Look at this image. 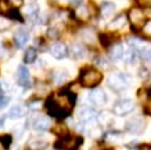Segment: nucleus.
<instances>
[{
	"mask_svg": "<svg viewBox=\"0 0 151 150\" xmlns=\"http://www.w3.org/2000/svg\"><path fill=\"white\" fill-rule=\"evenodd\" d=\"M9 101H10V97H7V96L3 95V93H0V109L6 107V106L9 104Z\"/></svg>",
	"mask_w": 151,
	"mask_h": 150,
	"instance_id": "28",
	"label": "nucleus"
},
{
	"mask_svg": "<svg viewBox=\"0 0 151 150\" xmlns=\"http://www.w3.org/2000/svg\"><path fill=\"white\" fill-rule=\"evenodd\" d=\"M4 118L6 117H3V115L0 117V127H3V124H4Z\"/></svg>",
	"mask_w": 151,
	"mask_h": 150,
	"instance_id": "35",
	"label": "nucleus"
},
{
	"mask_svg": "<svg viewBox=\"0 0 151 150\" xmlns=\"http://www.w3.org/2000/svg\"><path fill=\"white\" fill-rule=\"evenodd\" d=\"M28 150H43L47 147V141L42 138H32L27 145Z\"/></svg>",
	"mask_w": 151,
	"mask_h": 150,
	"instance_id": "13",
	"label": "nucleus"
},
{
	"mask_svg": "<svg viewBox=\"0 0 151 150\" xmlns=\"http://www.w3.org/2000/svg\"><path fill=\"white\" fill-rule=\"evenodd\" d=\"M69 54L72 56L73 59H83L85 56H86V49H85V46L83 45H79V43H75L69 47Z\"/></svg>",
	"mask_w": 151,
	"mask_h": 150,
	"instance_id": "15",
	"label": "nucleus"
},
{
	"mask_svg": "<svg viewBox=\"0 0 151 150\" xmlns=\"http://www.w3.org/2000/svg\"><path fill=\"white\" fill-rule=\"evenodd\" d=\"M13 9H15V7L11 6L10 0H0V14H1V15H6V17H7V15L11 13Z\"/></svg>",
	"mask_w": 151,
	"mask_h": 150,
	"instance_id": "22",
	"label": "nucleus"
},
{
	"mask_svg": "<svg viewBox=\"0 0 151 150\" xmlns=\"http://www.w3.org/2000/svg\"><path fill=\"white\" fill-rule=\"evenodd\" d=\"M50 54L57 60H63L68 56V47L64 43H54L50 47Z\"/></svg>",
	"mask_w": 151,
	"mask_h": 150,
	"instance_id": "11",
	"label": "nucleus"
},
{
	"mask_svg": "<svg viewBox=\"0 0 151 150\" xmlns=\"http://www.w3.org/2000/svg\"><path fill=\"white\" fill-rule=\"evenodd\" d=\"M126 24V17L125 15H119L115 20H112L110 24H108V28L110 29H121Z\"/></svg>",
	"mask_w": 151,
	"mask_h": 150,
	"instance_id": "21",
	"label": "nucleus"
},
{
	"mask_svg": "<svg viewBox=\"0 0 151 150\" xmlns=\"http://www.w3.org/2000/svg\"><path fill=\"white\" fill-rule=\"evenodd\" d=\"M50 128V120L47 117H39L33 121V129L37 132H46Z\"/></svg>",
	"mask_w": 151,
	"mask_h": 150,
	"instance_id": "14",
	"label": "nucleus"
},
{
	"mask_svg": "<svg viewBox=\"0 0 151 150\" xmlns=\"http://www.w3.org/2000/svg\"><path fill=\"white\" fill-rule=\"evenodd\" d=\"M124 46L121 43H116V45L112 46V49L110 50V56L112 60H121L124 57Z\"/></svg>",
	"mask_w": 151,
	"mask_h": 150,
	"instance_id": "18",
	"label": "nucleus"
},
{
	"mask_svg": "<svg viewBox=\"0 0 151 150\" xmlns=\"http://www.w3.org/2000/svg\"><path fill=\"white\" fill-rule=\"evenodd\" d=\"M69 1H71V3H79L81 0H69Z\"/></svg>",
	"mask_w": 151,
	"mask_h": 150,
	"instance_id": "36",
	"label": "nucleus"
},
{
	"mask_svg": "<svg viewBox=\"0 0 151 150\" xmlns=\"http://www.w3.org/2000/svg\"><path fill=\"white\" fill-rule=\"evenodd\" d=\"M3 53V46H1V43H0V54Z\"/></svg>",
	"mask_w": 151,
	"mask_h": 150,
	"instance_id": "37",
	"label": "nucleus"
},
{
	"mask_svg": "<svg viewBox=\"0 0 151 150\" xmlns=\"http://www.w3.org/2000/svg\"><path fill=\"white\" fill-rule=\"evenodd\" d=\"M13 25L11 20L7 18V17H0V32H4L7 29H10Z\"/></svg>",
	"mask_w": 151,
	"mask_h": 150,
	"instance_id": "25",
	"label": "nucleus"
},
{
	"mask_svg": "<svg viewBox=\"0 0 151 150\" xmlns=\"http://www.w3.org/2000/svg\"><path fill=\"white\" fill-rule=\"evenodd\" d=\"M133 110H134V103H133L130 99H124V100H118L116 103L114 104V114L116 115H126V114L132 113Z\"/></svg>",
	"mask_w": 151,
	"mask_h": 150,
	"instance_id": "6",
	"label": "nucleus"
},
{
	"mask_svg": "<svg viewBox=\"0 0 151 150\" xmlns=\"http://www.w3.org/2000/svg\"><path fill=\"white\" fill-rule=\"evenodd\" d=\"M101 79H103V75H101V72L97 71L96 68H85L82 72H81V78H79L82 86H85V88L97 86L101 82Z\"/></svg>",
	"mask_w": 151,
	"mask_h": 150,
	"instance_id": "2",
	"label": "nucleus"
},
{
	"mask_svg": "<svg viewBox=\"0 0 151 150\" xmlns=\"http://www.w3.org/2000/svg\"><path fill=\"white\" fill-rule=\"evenodd\" d=\"M89 100H90V103L94 106H103L107 103V95H105V92L103 89H93L90 93H89Z\"/></svg>",
	"mask_w": 151,
	"mask_h": 150,
	"instance_id": "10",
	"label": "nucleus"
},
{
	"mask_svg": "<svg viewBox=\"0 0 151 150\" xmlns=\"http://www.w3.org/2000/svg\"><path fill=\"white\" fill-rule=\"evenodd\" d=\"M78 117L83 124H90V122H93L94 118L97 117V113H96V110L92 109V107L83 106V107H81V110H79Z\"/></svg>",
	"mask_w": 151,
	"mask_h": 150,
	"instance_id": "9",
	"label": "nucleus"
},
{
	"mask_svg": "<svg viewBox=\"0 0 151 150\" xmlns=\"http://www.w3.org/2000/svg\"><path fill=\"white\" fill-rule=\"evenodd\" d=\"M76 15H78L79 20H87L90 17V11H89L86 6H79L76 9Z\"/></svg>",
	"mask_w": 151,
	"mask_h": 150,
	"instance_id": "24",
	"label": "nucleus"
},
{
	"mask_svg": "<svg viewBox=\"0 0 151 150\" xmlns=\"http://www.w3.org/2000/svg\"><path fill=\"white\" fill-rule=\"evenodd\" d=\"M108 86L114 91H124L130 83V77L124 72H114L108 77Z\"/></svg>",
	"mask_w": 151,
	"mask_h": 150,
	"instance_id": "3",
	"label": "nucleus"
},
{
	"mask_svg": "<svg viewBox=\"0 0 151 150\" xmlns=\"http://www.w3.org/2000/svg\"><path fill=\"white\" fill-rule=\"evenodd\" d=\"M37 57V51L35 47H29V49L24 53V63L25 64H32Z\"/></svg>",
	"mask_w": 151,
	"mask_h": 150,
	"instance_id": "20",
	"label": "nucleus"
},
{
	"mask_svg": "<svg viewBox=\"0 0 151 150\" xmlns=\"http://www.w3.org/2000/svg\"><path fill=\"white\" fill-rule=\"evenodd\" d=\"M10 3H11V6H13V7L18 9V7H21V6H22L24 0H10Z\"/></svg>",
	"mask_w": 151,
	"mask_h": 150,
	"instance_id": "30",
	"label": "nucleus"
},
{
	"mask_svg": "<svg viewBox=\"0 0 151 150\" xmlns=\"http://www.w3.org/2000/svg\"><path fill=\"white\" fill-rule=\"evenodd\" d=\"M144 111H146L147 114H150V115H151V97L148 99V101L146 103V106H144Z\"/></svg>",
	"mask_w": 151,
	"mask_h": 150,
	"instance_id": "32",
	"label": "nucleus"
},
{
	"mask_svg": "<svg viewBox=\"0 0 151 150\" xmlns=\"http://www.w3.org/2000/svg\"><path fill=\"white\" fill-rule=\"evenodd\" d=\"M28 41H29V33L27 31L18 29V31L14 33V43H15V46L18 49H22L24 46L28 43Z\"/></svg>",
	"mask_w": 151,
	"mask_h": 150,
	"instance_id": "12",
	"label": "nucleus"
},
{
	"mask_svg": "<svg viewBox=\"0 0 151 150\" xmlns=\"http://www.w3.org/2000/svg\"><path fill=\"white\" fill-rule=\"evenodd\" d=\"M146 128V121L142 117H133L126 122V129L130 133H142Z\"/></svg>",
	"mask_w": 151,
	"mask_h": 150,
	"instance_id": "7",
	"label": "nucleus"
},
{
	"mask_svg": "<svg viewBox=\"0 0 151 150\" xmlns=\"http://www.w3.org/2000/svg\"><path fill=\"white\" fill-rule=\"evenodd\" d=\"M128 20H129V22H130L133 29L142 28L143 25L146 24V15L143 13V10L139 9V7H133V9L129 10Z\"/></svg>",
	"mask_w": 151,
	"mask_h": 150,
	"instance_id": "4",
	"label": "nucleus"
},
{
	"mask_svg": "<svg viewBox=\"0 0 151 150\" xmlns=\"http://www.w3.org/2000/svg\"><path fill=\"white\" fill-rule=\"evenodd\" d=\"M49 36H50V38H57V36H58V32H57V29H55V28L49 29Z\"/></svg>",
	"mask_w": 151,
	"mask_h": 150,
	"instance_id": "33",
	"label": "nucleus"
},
{
	"mask_svg": "<svg viewBox=\"0 0 151 150\" xmlns=\"http://www.w3.org/2000/svg\"><path fill=\"white\" fill-rule=\"evenodd\" d=\"M140 150H151V147H150V146H147V145H144V146H142V147H140Z\"/></svg>",
	"mask_w": 151,
	"mask_h": 150,
	"instance_id": "34",
	"label": "nucleus"
},
{
	"mask_svg": "<svg viewBox=\"0 0 151 150\" xmlns=\"http://www.w3.org/2000/svg\"><path fill=\"white\" fill-rule=\"evenodd\" d=\"M0 143H1L3 147L7 149V147L11 145V136H10V135H3V136H0Z\"/></svg>",
	"mask_w": 151,
	"mask_h": 150,
	"instance_id": "26",
	"label": "nucleus"
},
{
	"mask_svg": "<svg viewBox=\"0 0 151 150\" xmlns=\"http://www.w3.org/2000/svg\"><path fill=\"white\" fill-rule=\"evenodd\" d=\"M17 82H18L19 86L22 88H31V75H29V71L25 65H19L18 70H17Z\"/></svg>",
	"mask_w": 151,
	"mask_h": 150,
	"instance_id": "8",
	"label": "nucleus"
},
{
	"mask_svg": "<svg viewBox=\"0 0 151 150\" xmlns=\"http://www.w3.org/2000/svg\"><path fill=\"white\" fill-rule=\"evenodd\" d=\"M139 7H146V9H151V0H136Z\"/></svg>",
	"mask_w": 151,
	"mask_h": 150,
	"instance_id": "29",
	"label": "nucleus"
},
{
	"mask_svg": "<svg viewBox=\"0 0 151 150\" xmlns=\"http://www.w3.org/2000/svg\"><path fill=\"white\" fill-rule=\"evenodd\" d=\"M75 103V96L71 92H61L46 101V109L50 115L55 118H64L69 114Z\"/></svg>",
	"mask_w": 151,
	"mask_h": 150,
	"instance_id": "1",
	"label": "nucleus"
},
{
	"mask_svg": "<svg viewBox=\"0 0 151 150\" xmlns=\"http://www.w3.org/2000/svg\"><path fill=\"white\" fill-rule=\"evenodd\" d=\"M27 114V109L24 107V106H13L11 109H10L9 111V117L10 118H14V120H17V118H22L24 115Z\"/></svg>",
	"mask_w": 151,
	"mask_h": 150,
	"instance_id": "17",
	"label": "nucleus"
},
{
	"mask_svg": "<svg viewBox=\"0 0 151 150\" xmlns=\"http://www.w3.org/2000/svg\"><path fill=\"white\" fill-rule=\"evenodd\" d=\"M143 32H144V35L151 38V21H146V24L143 25Z\"/></svg>",
	"mask_w": 151,
	"mask_h": 150,
	"instance_id": "27",
	"label": "nucleus"
},
{
	"mask_svg": "<svg viewBox=\"0 0 151 150\" xmlns=\"http://www.w3.org/2000/svg\"><path fill=\"white\" fill-rule=\"evenodd\" d=\"M68 78H69L68 71H65V70H55L54 72H53V81H54L57 85L65 83Z\"/></svg>",
	"mask_w": 151,
	"mask_h": 150,
	"instance_id": "16",
	"label": "nucleus"
},
{
	"mask_svg": "<svg viewBox=\"0 0 151 150\" xmlns=\"http://www.w3.org/2000/svg\"><path fill=\"white\" fill-rule=\"evenodd\" d=\"M39 107H40V101H39V100H36V101H31V103H29V109L31 110H37Z\"/></svg>",
	"mask_w": 151,
	"mask_h": 150,
	"instance_id": "31",
	"label": "nucleus"
},
{
	"mask_svg": "<svg viewBox=\"0 0 151 150\" xmlns=\"http://www.w3.org/2000/svg\"><path fill=\"white\" fill-rule=\"evenodd\" d=\"M1 147H3V146H1V143H0V150H1Z\"/></svg>",
	"mask_w": 151,
	"mask_h": 150,
	"instance_id": "38",
	"label": "nucleus"
},
{
	"mask_svg": "<svg viewBox=\"0 0 151 150\" xmlns=\"http://www.w3.org/2000/svg\"><path fill=\"white\" fill-rule=\"evenodd\" d=\"M37 14H39V6L32 3V4H28L25 9V15L29 18H36Z\"/></svg>",
	"mask_w": 151,
	"mask_h": 150,
	"instance_id": "23",
	"label": "nucleus"
},
{
	"mask_svg": "<svg viewBox=\"0 0 151 150\" xmlns=\"http://www.w3.org/2000/svg\"><path fill=\"white\" fill-rule=\"evenodd\" d=\"M81 143H82L81 138H75V136H71V135H64L55 143V147L58 150H76Z\"/></svg>",
	"mask_w": 151,
	"mask_h": 150,
	"instance_id": "5",
	"label": "nucleus"
},
{
	"mask_svg": "<svg viewBox=\"0 0 151 150\" xmlns=\"http://www.w3.org/2000/svg\"><path fill=\"white\" fill-rule=\"evenodd\" d=\"M100 11L103 17H110V15H112L115 13V4L114 3H110V1H105V3L101 4Z\"/></svg>",
	"mask_w": 151,
	"mask_h": 150,
	"instance_id": "19",
	"label": "nucleus"
}]
</instances>
